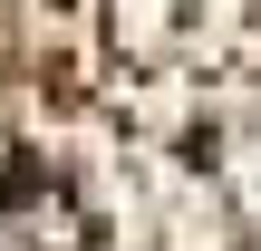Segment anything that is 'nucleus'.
<instances>
[{"mask_svg":"<svg viewBox=\"0 0 261 251\" xmlns=\"http://www.w3.org/2000/svg\"><path fill=\"white\" fill-rule=\"evenodd\" d=\"M0 251H213L155 174L39 77H0Z\"/></svg>","mask_w":261,"mask_h":251,"instance_id":"obj_1","label":"nucleus"}]
</instances>
